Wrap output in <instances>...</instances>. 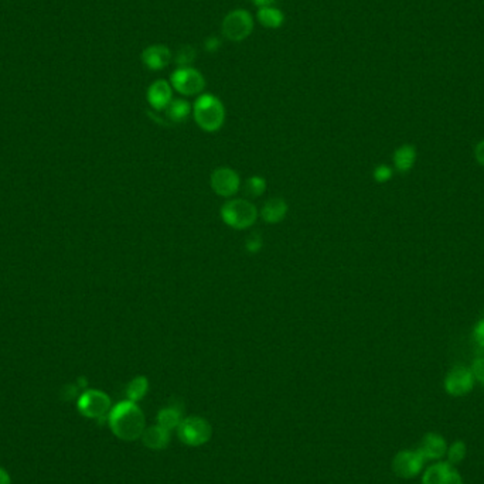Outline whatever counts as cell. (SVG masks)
Segmentation results:
<instances>
[{
    "mask_svg": "<svg viewBox=\"0 0 484 484\" xmlns=\"http://www.w3.org/2000/svg\"><path fill=\"white\" fill-rule=\"evenodd\" d=\"M108 424L113 435L126 442L139 439L146 429L142 409L129 400L119 402L109 411Z\"/></svg>",
    "mask_w": 484,
    "mask_h": 484,
    "instance_id": "1",
    "label": "cell"
},
{
    "mask_svg": "<svg viewBox=\"0 0 484 484\" xmlns=\"http://www.w3.org/2000/svg\"><path fill=\"white\" fill-rule=\"evenodd\" d=\"M196 124L204 132H217L225 121V108L222 102L213 94L200 95L193 105Z\"/></svg>",
    "mask_w": 484,
    "mask_h": 484,
    "instance_id": "2",
    "label": "cell"
},
{
    "mask_svg": "<svg viewBox=\"0 0 484 484\" xmlns=\"http://www.w3.org/2000/svg\"><path fill=\"white\" fill-rule=\"evenodd\" d=\"M260 213L246 198L228 200L221 209L222 221L234 229H246L257 222Z\"/></svg>",
    "mask_w": 484,
    "mask_h": 484,
    "instance_id": "3",
    "label": "cell"
},
{
    "mask_svg": "<svg viewBox=\"0 0 484 484\" xmlns=\"http://www.w3.org/2000/svg\"><path fill=\"white\" fill-rule=\"evenodd\" d=\"M253 30V17L248 10L235 9L229 12L221 25L222 36L234 43H240L251 36Z\"/></svg>",
    "mask_w": 484,
    "mask_h": 484,
    "instance_id": "4",
    "label": "cell"
},
{
    "mask_svg": "<svg viewBox=\"0 0 484 484\" xmlns=\"http://www.w3.org/2000/svg\"><path fill=\"white\" fill-rule=\"evenodd\" d=\"M178 439L189 446H201L211 439V425L200 417L184 418L177 428Z\"/></svg>",
    "mask_w": 484,
    "mask_h": 484,
    "instance_id": "5",
    "label": "cell"
},
{
    "mask_svg": "<svg viewBox=\"0 0 484 484\" xmlns=\"http://www.w3.org/2000/svg\"><path fill=\"white\" fill-rule=\"evenodd\" d=\"M170 84L178 94L186 97L198 95L205 88L203 74L193 67H178L170 74Z\"/></svg>",
    "mask_w": 484,
    "mask_h": 484,
    "instance_id": "6",
    "label": "cell"
},
{
    "mask_svg": "<svg viewBox=\"0 0 484 484\" xmlns=\"http://www.w3.org/2000/svg\"><path fill=\"white\" fill-rule=\"evenodd\" d=\"M78 409L87 418L101 419L111 411V400L102 391L89 389L80 397Z\"/></svg>",
    "mask_w": 484,
    "mask_h": 484,
    "instance_id": "7",
    "label": "cell"
},
{
    "mask_svg": "<svg viewBox=\"0 0 484 484\" xmlns=\"http://www.w3.org/2000/svg\"><path fill=\"white\" fill-rule=\"evenodd\" d=\"M210 184L213 192L224 198L234 197L241 187V178L234 169L218 168L211 173Z\"/></svg>",
    "mask_w": 484,
    "mask_h": 484,
    "instance_id": "8",
    "label": "cell"
},
{
    "mask_svg": "<svg viewBox=\"0 0 484 484\" xmlns=\"http://www.w3.org/2000/svg\"><path fill=\"white\" fill-rule=\"evenodd\" d=\"M474 387V376L470 368L457 365L448 373L445 378V389L452 397H465L472 393Z\"/></svg>",
    "mask_w": 484,
    "mask_h": 484,
    "instance_id": "9",
    "label": "cell"
},
{
    "mask_svg": "<svg viewBox=\"0 0 484 484\" xmlns=\"http://www.w3.org/2000/svg\"><path fill=\"white\" fill-rule=\"evenodd\" d=\"M425 463V457L417 450H401L393 460V472L401 479L417 477Z\"/></svg>",
    "mask_w": 484,
    "mask_h": 484,
    "instance_id": "10",
    "label": "cell"
},
{
    "mask_svg": "<svg viewBox=\"0 0 484 484\" xmlns=\"http://www.w3.org/2000/svg\"><path fill=\"white\" fill-rule=\"evenodd\" d=\"M422 484H463L459 472L449 462L429 466L422 477Z\"/></svg>",
    "mask_w": 484,
    "mask_h": 484,
    "instance_id": "11",
    "label": "cell"
},
{
    "mask_svg": "<svg viewBox=\"0 0 484 484\" xmlns=\"http://www.w3.org/2000/svg\"><path fill=\"white\" fill-rule=\"evenodd\" d=\"M143 64L152 71H160L166 68L172 60L173 54L169 47L163 44H153L146 47L141 56Z\"/></svg>",
    "mask_w": 484,
    "mask_h": 484,
    "instance_id": "12",
    "label": "cell"
},
{
    "mask_svg": "<svg viewBox=\"0 0 484 484\" xmlns=\"http://www.w3.org/2000/svg\"><path fill=\"white\" fill-rule=\"evenodd\" d=\"M146 98L153 109L163 111L173 101V87L165 80H157L149 87Z\"/></svg>",
    "mask_w": 484,
    "mask_h": 484,
    "instance_id": "13",
    "label": "cell"
},
{
    "mask_svg": "<svg viewBox=\"0 0 484 484\" xmlns=\"http://www.w3.org/2000/svg\"><path fill=\"white\" fill-rule=\"evenodd\" d=\"M418 450L422 453L425 460H437L446 454L448 445L443 436L437 433H426Z\"/></svg>",
    "mask_w": 484,
    "mask_h": 484,
    "instance_id": "14",
    "label": "cell"
},
{
    "mask_svg": "<svg viewBox=\"0 0 484 484\" xmlns=\"http://www.w3.org/2000/svg\"><path fill=\"white\" fill-rule=\"evenodd\" d=\"M143 445L153 450H161L168 448L170 442V432L160 425L146 428L141 436Z\"/></svg>",
    "mask_w": 484,
    "mask_h": 484,
    "instance_id": "15",
    "label": "cell"
},
{
    "mask_svg": "<svg viewBox=\"0 0 484 484\" xmlns=\"http://www.w3.org/2000/svg\"><path fill=\"white\" fill-rule=\"evenodd\" d=\"M288 211H289L288 203L281 197H275L268 200L264 204L261 210V217L268 224H278L285 220Z\"/></svg>",
    "mask_w": 484,
    "mask_h": 484,
    "instance_id": "16",
    "label": "cell"
},
{
    "mask_svg": "<svg viewBox=\"0 0 484 484\" xmlns=\"http://www.w3.org/2000/svg\"><path fill=\"white\" fill-rule=\"evenodd\" d=\"M417 157H418L417 148L412 145H402L394 152V156H393L394 166L400 173H408L415 166Z\"/></svg>",
    "mask_w": 484,
    "mask_h": 484,
    "instance_id": "17",
    "label": "cell"
},
{
    "mask_svg": "<svg viewBox=\"0 0 484 484\" xmlns=\"http://www.w3.org/2000/svg\"><path fill=\"white\" fill-rule=\"evenodd\" d=\"M257 19L261 26L266 29H279L285 23V14L275 6L260 8L257 12Z\"/></svg>",
    "mask_w": 484,
    "mask_h": 484,
    "instance_id": "18",
    "label": "cell"
},
{
    "mask_svg": "<svg viewBox=\"0 0 484 484\" xmlns=\"http://www.w3.org/2000/svg\"><path fill=\"white\" fill-rule=\"evenodd\" d=\"M181 421H183L181 409L177 406H173V405L163 408L157 413V425L163 426L169 432H172L173 429H177L178 425L181 424Z\"/></svg>",
    "mask_w": 484,
    "mask_h": 484,
    "instance_id": "19",
    "label": "cell"
},
{
    "mask_svg": "<svg viewBox=\"0 0 484 484\" xmlns=\"http://www.w3.org/2000/svg\"><path fill=\"white\" fill-rule=\"evenodd\" d=\"M193 112L192 105L184 100H173L166 108L168 118L173 122H183Z\"/></svg>",
    "mask_w": 484,
    "mask_h": 484,
    "instance_id": "20",
    "label": "cell"
},
{
    "mask_svg": "<svg viewBox=\"0 0 484 484\" xmlns=\"http://www.w3.org/2000/svg\"><path fill=\"white\" fill-rule=\"evenodd\" d=\"M148 389H149V381L146 377L141 376V377L133 378L126 388L128 400L132 402H137V401L143 400L145 395L148 394Z\"/></svg>",
    "mask_w": 484,
    "mask_h": 484,
    "instance_id": "21",
    "label": "cell"
},
{
    "mask_svg": "<svg viewBox=\"0 0 484 484\" xmlns=\"http://www.w3.org/2000/svg\"><path fill=\"white\" fill-rule=\"evenodd\" d=\"M244 190H245V194L248 197H261L265 193V190H266V181L261 176L249 177L245 181Z\"/></svg>",
    "mask_w": 484,
    "mask_h": 484,
    "instance_id": "22",
    "label": "cell"
},
{
    "mask_svg": "<svg viewBox=\"0 0 484 484\" xmlns=\"http://www.w3.org/2000/svg\"><path fill=\"white\" fill-rule=\"evenodd\" d=\"M466 445L462 441H456L446 452L448 454V462L450 465H457L462 462V460L466 457Z\"/></svg>",
    "mask_w": 484,
    "mask_h": 484,
    "instance_id": "23",
    "label": "cell"
},
{
    "mask_svg": "<svg viewBox=\"0 0 484 484\" xmlns=\"http://www.w3.org/2000/svg\"><path fill=\"white\" fill-rule=\"evenodd\" d=\"M196 58V51L190 45H186V47H183L178 50V53L176 54V64L178 67H190L192 62Z\"/></svg>",
    "mask_w": 484,
    "mask_h": 484,
    "instance_id": "24",
    "label": "cell"
},
{
    "mask_svg": "<svg viewBox=\"0 0 484 484\" xmlns=\"http://www.w3.org/2000/svg\"><path fill=\"white\" fill-rule=\"evenodd\" d=\"M262 246H264V240H262V237H261L258 233L251 234V235L246 238V241H245V248H246V251L251 252V253L260 252V251L262 249Z\"/></svg>",
    "mask_w": 484,
    "mask_h": 484,
    "instance_id": "25",
    "label": "cell"
},
{
    "mask_svg": "<svg viewBox=\"0 0 484 484\" xmlns=\"http://www.w3.org/2000/svg\"><path fill=\"white\" fill-rule=\"evenodd\" d=\"M373 176L377 183H387L393 178V169L388 168L387 165H380L374 169Z\"/></svg>",
    "mask_w": 484,
    "mask_h": 484,
    "instance_id": "26",
    "label": "cell"
},
{
    "mask_svg": "<svg viewBox=\"0 0 484 484\" xmlns=\"http://www.w3.org/2000/svg\"><path fill=\"white\" fill-rule=\"evenodd\" d=\"M470 370L474 376V380H477L481 385H484V357L476 358L472 364Z\"/></svg>",
    "mask_w": 484,
    "mask_h": 484,
    "instance_id": "27",
    "label": "cell"
},
{
    "mask_svg": "<svg viewBox=\"0 0 484 484\" xmlns=\"http://www.w3.org/2000/svg\"><path fill=\"white\" fill-rule=\"evenodd\" d=\"M473 338L480 349H484V316L476 323L473 329Z\"/></svg>",
    "mask_w": 484,
    "mask_h": 484,
    "instance_id": "28",
    "label": "cell"
},
{
    "mask_svg": "<svg viewBox=\"0 0 484 484\" xmlns=\"http://www.w3.org/2000/svg\"><path fill=\"white\" fill-rule=\"evenodd\" d=\"M221 47V40L217 37H209L204 43V49L209 53H214Z\"/></svg>",
    "mask_w": 484,
    "mask_h": 484,
    "instance_id": "29",
    "label": "cell"
},
{
    "mask_svg": "<svg viewBox=\"0 0 484 484\" xmlns=\"http://www.w3.org/2000/svg\"><path fill=\"white\" fill-rule=\"evenodd\" d=\"M474 157L477 163L484 168V141H480L474 148Z\"/></svg>",
    "mask_w": 484,
    "mask_h": 484,
    "instance_id": "30",
    "label": "cell"
},
{
    "mask_svg": "<svg viewBox=\"0 0 484 484\" xmlns=\"http://www.w3.org/2000/svg\"><path fill=\"white\" fill-rule=\"evenodd\" d=\"M276 0H251L252 5H255L258 9L260 8H266V6H273Z\"/></svg>",
    "mask_w": 484,
    "mask_h": 484,
    "instance_id": "31",
    "label": "cell"
},
{
    "mask_svg": "<svg viewBox=\"0 0 484 484\" xmlns=\"http://www.w3.org/2000/svg\"><path fill=\"white\" fill-rule=\"evenodd\" d=\"M0 484H12V479L9 473L2 468H0Z\"/></svg>",
    "mask_w": 484,
    "mask_h": 484,
    "instance_id": "32",
    "label": "cell"
}]
</instances>
